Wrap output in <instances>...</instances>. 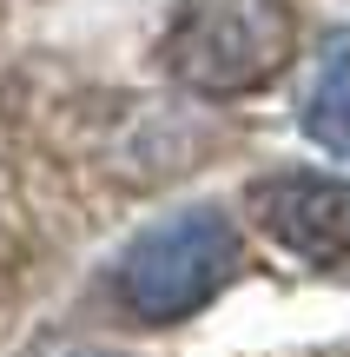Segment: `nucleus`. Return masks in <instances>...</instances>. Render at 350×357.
<instances>
[{
  "instance_id": "f03ea898",
  "label": "nucleus",
  "mask_w": 350,
  "mask_h": 357,
  "mask_svg": "<svg viewBox=\"0 0 350 357\" xmlns=\"http://www.w3.org/2000/svg\"><path fill=\"white\" fill-rule=\"evenodd\" d=\"M238 271V225L218 205H185V212L145 225L119 252L113 291L139 324H179L205 311Z\"/></svg>"
},
{
  "instance_id": "f257e3e1",
  "label": "nucleus",
  "mask_w": 350,
  "mask_h": 357,
  "mask_svg": "<svg viewBox=\"0 0 350 357\" xmlns=\"http://www.w3.org/2000/svg\"><path fill=\"white\" fill-rule=\"evenodd\" d=\"M159 60L205 100H238L271 86L298 60V13L291 0H185Z\"/></svg>"
},
{
  "instance_id": "20e7f679",
  "label": "nucleus",
  "mask_w": 350,
  "mask_h": 357,
  "mask_svg": "<svg viewBox=\"0 0 350 357\" xmlns=\"http://www.w3.org/2000/svg\"><path fill=\"white\" fill-rule=\"evenodd\" d=\"M304 139H317L324 153L350 159V66L344 60H331L317 93L304 100Z\"/></svg>"
},
{
  "instance_id": "7ed1b4c3",
  "label": "nucleus",
  "mask_w": 350,
  "mask_h": 357,
  "mask_svg": "<svg viewBox=\"0 0 350 357\" xmlns=\"http://www.w3.org/2000/svg\"><path fill=\"white\" fill-rule=\"evenodd\" d=\"M245 212L264 238H278L304 265H350V178L324 172H278L245 192Z\"/></svg>"
}]
</instances>
